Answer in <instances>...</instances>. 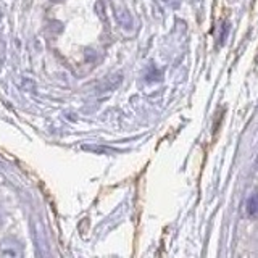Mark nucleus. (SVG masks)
Segmentation results:
<instances>
[{
	"label": "nucleus",
	"instance_id": "obj_3",
	"mask_svg": "<svg viewBox=\"0 0 258 258\" xmlns=\"http://www.w3.org/2000/svg\"><path fill=\"white\" fill-rule=\"evenodd\" d=\"M256 166H258V160H256Z\"/></svg>",
	"mask_w": 258,
	"mask_h": 258
},
{
	"label": "nucleus",
	"instance_id": "obj_2",
	"mask_svg": "<svg viewBox=\"0 0 258 258\" xmlns=\"http://www.w3.org/2000/svg\"><path fill=\"white\" fill-rule=\"evenodd\" d=\"M228 31H229V24L228 23H224L223 24V34H221V42L226 39V34H228Z\"/></svg>",
	"mask_w": 258,
	"mask_h": 258
},
{
	"label": "nucleus",
	"instance_id": "obj_1",
	"mask_svg": "<svg viewBox=\"0 0 258 258\" xmlns=\"http://www.w3.org/2000/svg\"><path fill=\"white\" fill-rule=\"evenodd\" d=\"M245 210H247V215L250 218H256L258 216V192H253L252 196L248 197Z\"/></svg>",
	"mask_w": 258,
	"mask_h": 258
}]
</instances>
